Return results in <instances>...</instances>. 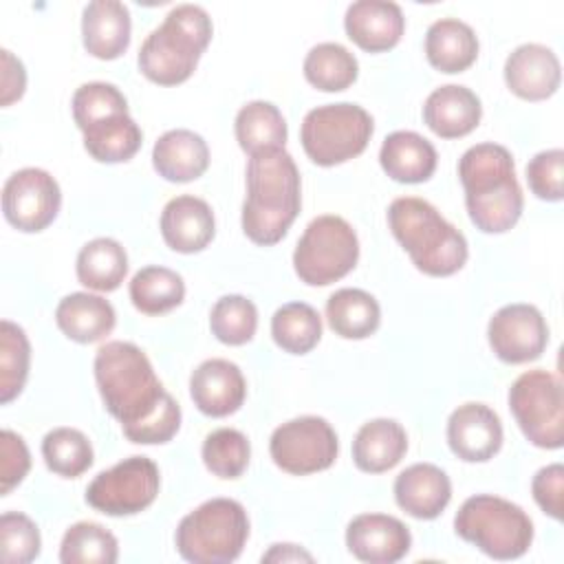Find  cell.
Returning a JSON list of instances; mask_svg holds the SVG:
<instances>
[{
  "instance_id": "52a82bcc",
  "label": "cell",
  "mask_w": 564,
  "mask_h": 564,
  "mask_svg": "<svg viewBox=\"0 0 564 564\" xmlns=\"http://www.w3.org/2000/svg\"><path fill=\"white\" fill-rule=\"evenodd\" d=\"M454 531L494 560L522 557L533 542V522L527 511L491 494L467 498L456 511Z\"/></svg>"
},
{
  "instance_id": "d590c367",
  "label": "cell",
  "mask_w": 564,
  "mask_h": 564,
  "mask_svg": "<svg viewBox=\"0 0 564 564\" xmlns=\"http://www.w3.org/2000/svg\"><path fill=\"white\" fill-rule=\"evenodd\" d=\"M117 557V538L97 522H75L59 544V562L64 564H115Z\"/></svg>"
},
{
  "instance_id": "277c9868",
  "label": "cell",
  "mask_w": 564,
  "mask_h": 564,
  "mask_svg": "<svg viewBox=\"0 0 564 564\" xmlns=\"http://www.w3.org/2000/svg\"><path fill=\"white\" fill-rule=\"evenodd\" d=\"M388 225L412 264L425 275L447 278L467 262L465 236L423 198H394L388 207Z\"/></svg>"
},
{
  "instance_id": "7402d4cb",
  "label": "cell",
  "mask_w": 564,
  "mask_h": 564,
  "mask_svg": "<svg viewBox=\"0 0 564 564\" xmlns=\"http://www.w3.org/2000/svg\"><path fill=\"white\" fill-rule=\"evenodd\" d=\"M482 117L480 99L474 90L458 84H445L432 90L423 104L425 126L441 139L469 134Z\"/></svg>"
},
{
  "instance_id": "e575fe53",
  "label": "cell",
  "mask_w": 564,
  "mask_h": 564,
  "mask_svg": "<svg viewBox=\"0 0 564 564\" xmlns=\"http://www.w3.org/2000/svg\"><path fill=\"white\" fill-rule=\"evenodd\" d=\"M273 341L291 355L311 352L322 339V319L306 302H289L271 317Z\"/></svg>"
},
{
  "instance_id": "4316f807",
  "label": "cell",
  "mask_w": 564,
  "mask_h": 564,
  "mask_svg": "<svg viewBox=\"0 0 564 564\" xmlns=\"http://www.w3.org/2000/svg\"><path fill=\"white\" fill-rule=\"evenodd\" d=\"M59 330L77 344H95L112 333L117 315L108 300L93 293H70L55 308Z\"/></svg>"
},
{
  "instance_id": "f6af8a7d",
  "label": "cell",
  "mask_w": 564,
  "mask_h": 564,
  "mask_svg": "<svg viewBox=\"0 0 564 564\" xmlns=\"http://www.w3.org/2000/svg\"><path fill=\"white\" fill-rule=\"evenodd\" d=\"M531 491L540 509L551 516L553 520H562V505H564V465L553 463L533 476Z\"/></svg>"
},
{
  "instance_id": "7bdbcfd3",
  "label": "cell",
  "mask_w": 564,
  "mask_h": 564,
  "mask_svg": "<svg viewBox=\"0 0 564 564\" xmlns=\"http://www.w3.org/2000/svg\"><path fill=\"white\" fill-rule=\"evenodd\" d=\"M527 183L531 192L549 203L564 196V152L560 148L538 152L527 165Z\"/></svg>"
},
{
  "instance_id": "5bb4252c",
  "label": "cell",
  "mask_w": 564,
  "mask_h": 564,
  "mask_svg": "<svg viewBox=\"0 0 564 564\" xmlns=\"http://www.w3.org/2000/svg\"><path fill=\"white\" fill-rule=\"evenodd\" d=\"M487 339L500 361L527 364L544 352L549 326L533 304H507L489 319Z\"/></svg>"
},
{
  "instance_id": "74e56055",
  "label": "cell",
  "mask_w": 564,
  "mask_h": 564,
  "mask_svg": "<svg viewBox=\"0 0 564 564\" xmlns=\"http://www.w3.org/2000/svg\"><path fill=\"white\" fill-rule=\"evenodd\" d=\"M31 346L26 333L9 322H0V403L13 401L29 377Z\"/></svg>"
},
{
  "instance_id": "8d00e7d4",
  "label": "cell",
  "mask_w": 564,
  "mask_h": 564,
  "mask_svg": "<svg viewBox=\"0 0 564 564\" xmlns=\"http://www.w3.org/2000/svg\"><path fill=\"white\" fill-rule=\"evenodd\" d=\"M46 467L62 478H77L93 465V445L75 427H55L42 438Z\"/></svg>"
},
{
  "instance_id": "ab89813d",
  "label": "cell",
  "mask_w": 564,
  "mask_h": 564,
  "mask_svg": "<svg viewBox=\"0 0 564 564\" xmlns=\"http://www.w3.org/2000/svg\"><path fill=\"white\" fill-rule=\"evenodd\" d=\"M249 456L251 447L240 430L220 427L207 434L203 441V463L223 480L240 478L249 465Z\"/></svg>"
},
{
  "instance_id": "30bf717a",
  "label": "cell",
  "mask_w": 564,
  "mask_h": 564,
  "mask_svg": "<svg viewBox=\"0 0 564 564\" xmlns=\"http://www.w3.org/2000/svg\"><path fill=\"white\" fill-rule=\"evenodd\" d=\"M509 408L529 443L560 449L564 443V388L549 370H527L509 388Z\"/></svg>"
},
{
  "instance_id": "ffe728a7",
  "label": "cell",
  "mask_w": 564,
  "mask_h": 564,
  "mask_svg": "<svg viewBox=\"0 0 564 564\" xmlns=\"http://www.w3.org/2000/svg\"><path fill=\"white\" fill-rule=\"evenodd\" d=\"M214 212L198 196H176L161 212V236L178 253L203 251L214 240Z\"/></svg>"
},
{
  "instance_id": "5b68a950",
  "label": "cell",
  "mask_w": 564,
  "mask_h": 564,
  "mask_svg": "<svg viewBox=\"0 0 564 564\" xmlns=\"http://www.w3.org/2000/svg\"><path fill=\"white\" fill-rule=\"evenodd\" d=\"M212 20L198 4L174 7L139 48V70L159 86H176L192 77L212 40Z\"/></svg>"
},
{
  "instance_id": "60d3db41",
  "label": "cell",
  "mask_w": 564,
  "mask_h": 564,
  "mask_svg": "<svg viewBox=\"0 0 564 564\" xmlns=\"http://www.w3.org/2000/svg\"><path fill=\"white\" fill-rule=\"evenodd\" d=\"M73 119L79 130L104 121L115 115H128V101L123 93L108 82L82 84L73 95Z\"/></svg>"
},
{
  "instance_id": "1f68e13d",
  "label": "cell",
  "mask_w": 564,
  "mask_h": 564,
  "mask_svg": "<svg viewBox=\"0 0 564 564\" xmlns=\"http://www.w3.org/2000/svg\"><path fill=\"white\" fill-rule=\"evenodd\" d=\"M82 134L86 152L99 163L130 161L143 143V132L130 115H115L97 121L82 130Z\"/></svg>"
},
{
  "instance_id": "2e32d148",
  "label": "cell",
  "mask_w": 564,
  "mask_h": 564,
  "mask_svg": "<svg viewBox=\"0 0 564 564\" xmlns=\"http://www.w3.org/2000/svg\"><path fill=\"white\" fill-rule=\"evenodd\" d=\"M346 546L361 562L394 564L408 555L412 535L394 516L361 513L346 527Z\"/></svg>"
},
{
  "instance_id": "bcb514c9",
  "label": "cell",
  "mask_w": 564,
  "mask_h": 564,
  "mask_svg": "<svg viewBox=\"0 0 564 564\" xmlns=\"http://www.w3.org/2000/svg\"><path fill=\"white\" fill-rule=\"evenodd\" d=\"M0 57H2V97H0V104L11 106L13 101H18L24 95L26 73H24L22 62L11 51L2 48Z\"/></svg>"
},
{
  "instance_id": "f546056e",
  "label": "cell",
  "mask_w": 564,
  "mask_h": 564,
  "mask_svg": "<svg viewBox=\"0 0 564 564\" xmlns=\"http://www.w3.org/2000/svg\"><path fill=\"white\" fill-rule=\"evenodd\" d=\"M77 280L93 291H115L128 273L126 249L112 238H95L86 242L75 262Z\"/></svg>"
},
{
  "instance_id": "d6a6232c",
  "label": "cell",
  "mask_w": 564,
  "mask_h": 564,
  "mask_svg": "<svg viewBox=\"0 0 564 564\" xmlns=\"http://www.w3.org/2000/svg\"><path fill=\"white\" fill-rule=\"evenodd\" d=\"M185 297L183 278L159 264L143 267L130 280V300L145 315H161L176 308Z\"/></svg>"
},
{
  "instance_id": "44dd1931",
  "label": "cell",
  "mask_w": 564,
  "mask_h": 564,
  "mask_svg": "<svg viewBox=\"0 0 564 564\" xmlns=\"http://www.w3.org/2000/svg\"><path fill=\"white\" fill-rule=\"evenodd\" d=\"M452 498L449 476L432 463H414L394 480L397 505L416 520H434Z\"/></svg>"
},
{
  "instance_id": "9c48e42d",
  "label": "cell",
  "mask_w": 564,
  "mask_h": 564,
  "mask_svg": "<svg viewBox=\"0 0 564 564\" xmlns=\"http://www.w3.org/2000/svg\"><path fill=\"white\" fill-rule=\"evenodd\" d=\"M359 258L355 229L335 214L308 223L293 251V269L304 284L328 286L348 275Z\"/></svg>"
},
{
  "instance_id": "4fadbf2b",
  "label": "cell",
  "mask_w": 564,
  "mask_h": 564,
  "mask_svg": "<svg viewBox=\"0 0 564 564\" xmlns=\"http://www.w3.org/2000/svg\"><path fill=\"white\" fill-rule=\"evenodd\" d=\"M62 205L57 181L40 167L13 172L2 187V212L9 225L24 234L46 229Z\"/></svg>"
},
{
  "instance_id": "b9f144b4",
  "label": "cell",
  "mask_w": 564,
  "mask_h": 564,
  "mask_svg": "<svg viewBox=\"0 0 564 564\" xmlns=\"http://www.w3.org/2000/svg\"><path fill=\"white\" fill-rule=\"evenodd\" d=\"M42 538L37 524L20 513L7 511L0 518V555L9 564H26L40 555Z\"/></svg>"
},
{
  "instance_id": "ba28073f",
  "label": "cell",
  "mask_w": 564,
  "mask_h": 564,
  "mask_svg": "<svg viewBox=\"0 0 564 564\" xmlns=\"http://www.w3.org/2000/svg\"><path fill=\"white\" fill-rule=\"evenodd\" d=\"M372 130V117L361 106L339 101L308 110L300 128V141L313 163L330 167L359 156Z\"/></svg>"
},
{
  "instance_id": "e0dca14e",
  "label": "cell",
  "mask_w": 564,
  "mask_h": 564,
  "mask_svg": "<svg viewBox=\"0 0 564 564\" xmlns=\"http://www.w3.org/2000/svg\"><path fill=\"white\" fill-rule=\"evenodd\" d=\"M189 397L203 414L229 416L240 410L247 397L242 370L229 359H207L189 377Z\"/></svg>"
},
{
  "instance_id": "9a60e30c",
  "label": "cell",
  "mask_w": 564,
  "mask_h": 564,
  "mask_svg": "<svg viewBox=\"0 0 564 564\" xmlns=\"http://www.w3.org/2000/svg\"><path fill=\"white\" fill-rule=\"evenodd\" d=\"M449 449L465 463H487L502 447L500 416L485 403H463L447 421Z\"/></svg>"
},
{
  "instance_id": "4dcf8cb0",
  "label": "cell",
  "mask_w": 564,
  "mask_h": 564,
  "mask_svg": "<svg viewBox=\"0 0 564 564\" xmlns=\"http://www.w3.org/2000/svg\"><path fill=\"white\" fill-rule=\"evenodd\" d=\"M236 141L251 156L264 150H278L286 143V121L271 101H249L236 115Z\"/></svg>"
},
{
  "instance_id": "7c38bea8",
  "label": "cell",
  "mask_w": 564,
  "mask_h": 564,
  "mask_svg": "<svg viewBox=\"0 0 564 564\" xmlns=\"http://www.w3.org/2000/svg\"><path fill=\"white\" fill-rule=\"evenodd\" d=\"M337 434L322 416H297L278 425L269 441L273 463L293 476L328 469L337 458Z\"/></svg>"
},
{
  "instance_id": "ac0fdd59",
  "label": "cell",
  "mask_w": 564,
  "mask_h": 564,
  "mask_svg": "<svg viewBox=\"0 0 564 564\" xmlns=\"http://www.w3.org/2000/svg\"><path fill=\"white\" fill-rule=\"evenodd\" d=\"M562 79L557 55L544 44H522L505 62V82L513 95L527 101L549 99Z\"/></svg>"
},
{
  "instance_id": "836d02e7",
  "label": "cell",
  "mask_w": 564,
  "mask_h": 564,
  "mask_svg": "<svg viewBox=\"0 0 564 564\" xmlns=\"http://www.w3.org/2000/svg\"><path fill=\"white\" fill-rule=\"evenodd\" d=\"M357 73L359 64L355 55L337 42L315 44L304 57L306 82L324 93L346 90L355 84Z\"/></svg>"
},
{
  "instance_id": "83f0119b",
  "label": "cell",
  "mask_w": 564,
  "mask_h": 564,
  "mask_svg": "<svg viewBox=\"0 0 564 564\" xmlns=\"http://www.w3.org/2000/svg\"><path fill=\"white\" fill-rule=\"evenodd\" d=\"M425 55L441 73H463L478 57V37L463 20L441 18L425 33Z\"/></svg>"
},
{
  "instance_id": "ee69618b",
  "label": "cell",
  "mask_w": 564,
  "mask_h": 564,
  "mask_svg": "<svg viewBox=\"0 0 564 564\" xmlns=\"http://www.w3.org/2000/svg\"><path fill=\"white\" fill-rule=\"evenodd\" d=\"M31 469V454L24 438L11 430L0 432V494L7 496Z\"/></svg>"
},
{
  "instance_id": "7a4b0ae2",
  "label": "cell",
  "mask_w": 564,
  "mask_h": 564,
  "mask_svg": "<svg viewBox=\"0 0 564 564\" xmlns=\"http://www.w3.org/2000/svg\"><path fill=\"white\" fill-rule=\"evenodd\" d=\"M300 170L284 150L251 154L247 163V198L242 205V231L262 247L280 242L300 214Z\"/></svg>"
},
{
  "instance_id": "d4e9b609",
  "label": "cell",
  "mask_w": 564,
  "mask_h": 564,
  "mask_svg": "<svg viewBox=\"0 0 564 564\" xmlns=\"http://www.w3.org/2000/svg\"><path fill=\"white\" fill-rule=\"evenodd\" d=\"M436 159L434 145L412 130H397L388 134L379 150L383 172L397 183L427 181L436 170Z\"/></svg>"
},
{
  "instance_id": "cb8c5ba5",
  "label": "cell",
  "mask_w": 564,
  "mask_h": 564,
  "mask_svg": "<svg viewBox=\"0 0 564 564\" xmlns=\"http://www.w3.org/2000/svg\"><path fill=\"white\" fill-rule=\"evenodd\" d=\"M152 165L170 183H189L209 167V148L194 130H167L152 148Z\"/></svg>"
},
{
  "instance_id": "d6986e66",
  "label": "cell",
  "mask_w": 564,
  "mask_h": 564,
  "mask_svg": "<svg viewBox=\"0 0 564 564\" xmlns=\"http://www.w3.org/2000/svg\"><path fill=\"white\" fill-rule=\"evenodd\" d=\"M346 35L368 53H383L399 44L405 18L399 4L388 0H357L346 9Z\"/></svg>"
},
{
  "instance_id": "f35d334b",
  "label": "cell",
  "mask_w": 564,
  "mask_h": 564,
  "mask_svg": "<svg viewBox=\"0 0 564 564\" xmlns=\"http://www.w3.org/2000/svg\"><path fill=\"white\" fill-rule=\"evenodd\" d=\"M214 337L227 346H242L253 339L258 328V308L245 295H223L209 313Z\"/></svg>"
},
{
  "instance_id": "603a6c76",
  "label": "cell",
  "mask_w": 564,
  "mask_h": 564,
  "mask_svg": "<svg viewBox=\"0 0 564 564\" xmlns=\"http://www.w3.org/2000/svg\"><path fill=\"white\" fill-rule=\"evenodd\" d=\"M130 11L117 0H93L82 13L84 48L97 59H117L130 44Z\"/></svg>"
},
{
  "instance_id": "484cf974",
  "label": "cell",
  "mask_w": 564,
  "mask_h": 564,
  "mask_svg": "<svg viewBox=\"0 0 564 564\" xmlns=\"http://www.w3.org/2000/svg\"><path fill=\"white\" fill-rule=\"evenodd\" d=\"M408 452V434L394 419H372L359 427L352 441V460L366 474H381L401 463Z\"/></svg>"
},
{
  "instance_id": "6da1fadb",
  "label": "cell",
  "mask_w": 564,
  "mask_h": 564,
  "mask_svg": "<svg viewBox=\"0 0 564 564\" xmlns=\"http://www.w3.org/2000/svg\"><path fill=\"white\" fill-rule=\"evenodd\" d=\"M95 381L106 410L128 441L161 445L176 436L181 408L159 381L145 352L130 341H108L95 355Z\"/></svg>"
},
{
  "instance_id": "3957f363",
  "label": "cell",
  "mask_w": 564,
  "mask_h": 564,
  "mask_svg": "<svg viewBox=\"0 0 564 564\" xmlns=\"http://www.w3.org/2000/svg\"><path fill=\"white\" fill-rule=\"evenodd\" d=\"M465 205L476 229L485 234L509 231L522 214V187L516 178L513 156L505 145H471L458 161Z\"/></svg>"
},
{
  "instance_id": "7dc6e473",
  "label": "cell",
  "mask_w": 564,
  "mask_h": 564,
  "mask_svg": "<svg viewBox=\"0 0 564 564\" xmlns=\"http://www.w3.org/2000/svg\"><path fill=\"white\" fill-rule=\"evenodd\" d=\"M313 562V555L295 544H273L264 555L262 562Z\"/></svg>"
},
{
  "instance_id": "8fae6325",
  "label": "cell",
  "mask_w": 564,
  "mask_h": 564,
  "mask_svg": "<svg viewBox=\"0 0 564 564\" xmlns=\"http://www.w3.org/2000/svg\"><path fill=\"white\" fill-rule=\"evenodd\" d=\"M159 487L156 463L148 456H130L90 480L86 502L106 516H134L154 502Z\"/></svg>"
},
{
  "instance_id": "8992f818",
  "label": "cell",
  "mask_w": 564,
  "mask_h": 564,
  "mask_svg": "<svg viewBox=\"0 0 564 564\" xmlns=\"http://www.w3.org/2000/svg\"><path fill=\"white\" fill-rule=\"evenodd\" d=\"M249 538V518L240 502L212 498L189 511L176 527V551L194 564H229Z\"/></svg>"
},
{
  "instance_id": "f1b7e54d",
  "label": "cell",
  "mask_w": 564,
  "mask_h": 564,
  "mask_svg": "<svg viewBox=\"0 0 564 564\" xmlns=\"http://www.w3.org/2000/svg\"><path fill=\"white\" fill-rule=\"evenodd\" d=\"M326 319L344 339H366L381 322L379 302L364 289H339L326 302Z\"/></svg>"
}]
</instances>
